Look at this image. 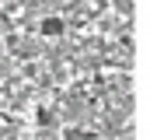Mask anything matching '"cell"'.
Here are the masks:
<instances>
[{"instance_id": "7a4b0ae2", "label": "cell", "mask_w": 150, "mask_h": 140, "mask_svg": "<svg viewBox=\"0 0 150 140\" xmlns=\"http://www.w3.org/2000/svg\"><path fill=\"white\" fill-rule=\"evenodd\" d=\"M35 119H38V126H52V112H45V109H38Z\"/></svg>"}, {"instance_id": "6da1fadb", "label": "cell", "mask_w": 150, "mask_h": 140, "mask_svg": "<svg viewBox=\"0 0 150 140\" xmlns=\"http://www.w3.org/2000/svg\"><path fill=\"white\" fill-rule=\"evenodd\" d=\"M63 32V21H59V18H45V21H42V35H59Z\"/></svg>"}]
</instances>
